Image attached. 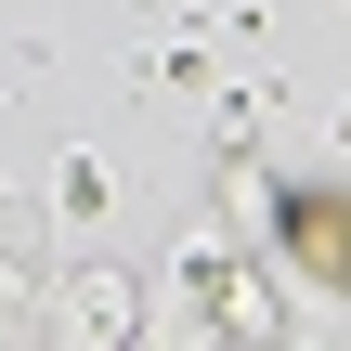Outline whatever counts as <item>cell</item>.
<instances>
[{"label": "cell", "mask_w": 351, "mask_h": 351, "mask_svg": "<svg viewBox=\"0 0 351 351\" xmlns=\"http://www.w3.org/2000/svg\"><path fill=\"white\" fill-rule=\"evenodd\" d=\"M287 261H300L313 287H351V195H326V182L287 195Z\"/></svg>", "instance_id": "1"}]
</instances>
